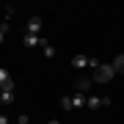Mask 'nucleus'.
<instances>
[{
	"mask_svg": "<svg viewBox=\"0 0 124 124\" xmlns=\"http://www.w3.org/2000/svg\"><path fill=\"white\" fill-rule=\"evenodd\" d=\"M88 69H99V61H97V58H88Z\"/></svg>",
	"mask_w": 124,
	"mask_h": 124,
	"instance_id": "nucleus-13",
	"label": "nucleus"
},
{
	"mask_svg": "<svg viewBox=\"0 0 124 124\" xmlns=\"http://www.w3.org/2000/svg\"><path fill=\"white\" fill-rule=\"evenodd\" d=\"M61 108L63 110H72V97H61Z\"/></svg>",
	"mask_w": 124,
	"mask_h": 124,
	"instance_id": "nucleus-12",
	"label": "nucleus"
},
{
	"mask_svg": "<svg viewBox=\"0 0 124 124\" xmlns=\"http://www.w3.org/2000/svg\"><path fill=\"white\" fill-rule=\"evenodd\" d=\"M85 105H88L91 110H97V108H105V105H102V99H99V97H88V102H85Z\"/></svg>",
	"mask_w": 124,
	"mask_h": 124,
	"instance_id": "nucleus-8",
	"label": "nucleus"
},
{
	"mask_svg": "<svg viewBox=\"0 0 124 124\" xmlns=\"http://www.w3.org/2000/svg\"><path fill=\"white\" fill-rule=\"evenodd\" d=\"M6 85H11V72L0 69V88H6Z\"/></svg>",
	"mask_w": 124,
	"mask_h": 124,
	"instance_id": "nucleus-6",
	"label": "nucleus"
},
{
	"mask_svg": "<svg viewBox=\"0 0 124 124\" xmlns=\"http://www.w3.org/2000/svg\"><path fill=\"white\" fill-rule=\"evenodd\" d=\"M72 66H75V69H85V66H88V55H75V58H72Z\"/></svg>",
	"mask_w": 124,
	"mask_h": 124,
	"instance_id": "nucleus-5",
	"label": "nucleus"
},
{
	"mask_svg": "<svg viewBox=\"0 0 124 124\" xmlns=\"http://www.w3.org/2000/svg\"><path fill=\"white\" fill-rule=\"evenodd\" d=\"M17 124H31V119H28V116H19V119H17Z\"/></svg>",
	"mask_w": 124,
	"mask_h": 124,
	"instance_id": "nucleus-15",
	"label": "nucleus"
},
{
	"mask_svg": "<svg viewBox=\"0 0 124 124\" xmlns=\"http://www.w3.org/2000/svg\"><path fill=\"white\" fill-rule=\"evenodd\" d=\"M41 41H44V39H41V36H31V33H25V39H22V44H25V47H36V44L41 47Z\"/></svg>",
	"mask_w": 124,
	"mask_h": 124,
	"instance_id": "nucleus-4",
	"label": "nucleus"
},
{
	"mask_svg": "<svg viewBox=\"0 0 124 124\" xmlns=\"http://www.w3.org/2000/svg\"><path fill=\"white\" fill-rule=\"evenodd\" d=\"M41 50H44V58H53L55 55V47L50 44V41H41Z\"/></svg>",
	"mask_w": 124,
	"mask_h": 124,
	"instance_id": "nucleus-9",
	"label": "nucleus"
},
{
	"mask_svg": "<svg viewBox=\"0 0 124 124\" xmlns=\"http://www.w3.org/2000/svg\"><path fill=\"white\" fill-rule=\"evenodd\" d=\"M0 99H3V105H11L14 102V83L6 85V88H0Z\"/></svg>",
	"mask_w": 124,
	"mask_h": 124,
	"instance_id": "nucleus-2",
	"label": "nucleus"
},
{
	"mask_svg": "<svg viewBox=\"0 0 124 124\" xmlns=\"http://www.w3.org/2000/svg\"><path fill=\"white\" fill-rule=\"evenodd\" d=\"M113 69H116V72H124V53H121V55L113 61Z\"/></svg>",
	"mask_w": 124,
	"mask_h": 124,
	"instance_id": "nucleus-11",
	"label": "nucleus"
},
{
	"mask_svg": "<svg viewBox=\"0 0 124 124\" xmlns=\"http://www.w3.org/2000/svg\"><path fill=\"white\" fill-rule=\"evenodd\" d=\"M6 31H8V25L3 22V28H0V44H3V39H6Z\"/></svg>",
	"mask_w": 124,
	"mask_h": 124,
	"instance_id": "nucleus-14",
	"label": "nucleus"
},
{
	"mask_svg": "<svg viewBox=\"0 0 124 124\" xmlns=\"http://www.w3.org/2000/svg\"><path fill=\"white\" fill-rule=\"evenodd\" d=\"M88 85H91V80H88V77H80V80H77V91H80V94L88 91Z\"/></svg>",
	"mask_w": 124,
	"mask_h": 124,
	"instance_id": "nucleus-10",
	"label": "nucleus"
},
{
	"mask_svg": "<svg viewBox=\"0 0 124 124\" xmlns=\"http://www.w3.org/2000/svg\"><path fill=\"white\" fill-rule=\"evenodd\" d=\"M39 31H41V19L39 17H31V19H28V33H31V36H39Z\"/></svg>",
	"mask_w": 124,
	"mask_h": 124,
	"instance_id": "nucleus-3",
	"label": "nucleus"
},
{
	"mask_svg": "<svg viewBox=\"0 0 124 124\" xmlns=\"http://www.w3.org/2000/svg\"><path fill=\"white\" fill-rule=\"evenodd\" d=\"M0 105H3V99H0Z\"/></svg>",
	"mask_w": 124,
	"mask_h": 124,
	"instance_id": "nucleus-18",
	"label": "nucleus"
},
{
	"mask_svg": "<svg viewBox=\"0 0 124 124\" xmlns=\"http://www.w3.org/2000/svg\"><path fill=\"white\" fill-rule=\"evenodd\" d=\"M47 124H58V119H50V121H47Z\"/></svg>",
	"mask_w": 124,
	"mask_h": 124,
	"instance_id": "nucleus-17",
	"label": "nucleus"
},
{
	"mask_svg": "<svg viewBox=\"0 0 124 124\" xmlns=\"http://www.w3.org/2000/svg\"><path fill=\"white\" fill-rule=\"evenodd\" d=\"M113 77H116L113 63H102L99 69H94V83H110Z\"/></svg>",
	"mask_w": 124,
	"mask_h": 124,
	"instance_id": "nucleus-1",
	"label": "nucleus"
},
{
	"mask_svg": "<svg viewBox=\"0 0 124 124\" xmlns=\"http://www.w3.org/2000/svg\"><path fill=\"white\" fill-rule=\"evenodd\" d=\"M85 102H88V97H83V94H80V91H77V94H75V97H72V108H83V105H85Z\"/></svg>",
	"mask_w": 124,
	"mask_h": 124,
	"instance_id": "nucleus-7",
	"label": "nucleus"
},
{
	"mask_svg": "<svg viewBox=\"0 0 124 124\" xmlns=\"http://www.w3.org/2000/svg\"><path fill=\"white\" fill-rule=\"evenodd\" d=\"M0 124H8V116L6 113H0Z\"/></svg>",
	"mask_w": 124,
	"mask_h": 124,
	"instance_id": "nucleus-16",
	"label": "nucleus"
}]
</instances>
